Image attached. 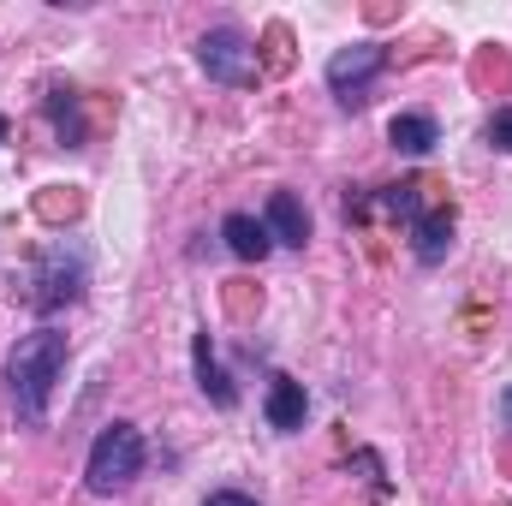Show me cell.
<instances>
[{"label":"cell","instance_id":"9c48e42d","mask_svg":"<svg viewBox=\"0 0 512 506\" xmlns=\"http://www.w3.org/2000/svg\"><path fill=\"white\" fill-rule=\"evenodd\" d=\"M387 143H393V149H405V155H429V149L441 143V131H435V120H429V114H393Z\"/></svg>","mask_w":512,"mask_h":506},{"label":"cell","instance_id":"ba28073f","mask_svg":"<svg viewBox=\"0 0 512 506\" xmlns=\"http://www.w3.org/2000/svg\"><path fill=\"white\" fill-rule=\"evenodd\" d=\"M221 239H227V251L233 256H245V262H262L268 256V227L256 221V215H227V227H221Z\"/></svg>","mask_w":512,"mask_h":506},{"label":"cell","instance_id":"277c9868","mask_svg":"<svg viewBox=\"0 0 512 506\" xmlns=\"http://www.w3.org/2000/svg\"><path fill=\"white\" fill-rule=\"evenodd\" d=\"M387 66V48L382 42H352V48H340L334 60H328V90L346 102V108H358L364 102V90H370V78Z\"/></svg>","mask_w":512,"mask_h":506},{"label":"cell","instance_id":"7c38bea8","mask_svg":"<svg viewBox=\"0 0 512 506\" xmlns=\"http://www.w3.org/2000/svg\"><path fill=\"white\" fill-rule=\"evenodd\" d=\"M382 209L417 227V221H423V185H417V179H399V185H387V191H382Z\"/></svg>","mask_w":512,"mask_h":506},{"label":"cell","instance_id":"2e32d148","mask_svg":"<svg viewBox=\"0 0 512 506\" xmlns=\"http://www.w3.org/2000/svg\"><path fill=\"white\" fill-rule=\"evenodd\" d=\"M0 143H6V114H0Z\"/></svg>","mask_w":512,"mask_h":506},{"label":"cell","instance_id":"4fadbf2b","mask_svg":"<svg viewBox=\"0 0 512 506\" xmlns=\"http://www.w3.org/2000/svg\"><path fill=\"white\" fill-rule=\"evenodd\" d=\"M489 143L512 155V108H495V114H489Z\"/></svg>","mask_w":512,"mask_h":506},{"label":"cell","instance_id":"30bf717a","mask_svg":"<svg viewBox=\"0 0 512 506\" xmlns=\"http://www.w3.org/2000/svg\"><path fill=\"white\" fill-rule=\"evenodd\" d=\"M411 233H417V262H441L447 245H453V215H447V209H435V215H423Z\"/></svg>","mask_w":512,"mask_h":506},{"label":"cell","instance_id":"3957f363","mask_svg":"<svg viewBox=\"0 0 512 506\" xmlns=\"http://www.w3.org/2000/svg\"><path fill=\"white\" fill-rule=\"evenodd\" d=\"M197 60H203V72L209 78H221V84H256V54L251 42L233 30V24H221V30H209L203 42H197Z\"/></svg>","mask_w":512,"mask_h":506},{"label":"cell","instance_id":"7a4b0ae2","mask_svg":"<svg viewBox=\"0 0 512 506\" xmlns=\"http://www.w3.org/2000/svg\"><path fill=\"white\" fill-rule=\"evenodd\" d=\"M137 471H143V435H137L131 423H108V429L96 435V447H90V465H84L90 495H114V489H126Z\"/></svg>","mask_w":512,"mask_h":506},{"label":"cell","instance_id":"8992f818","mask_svg":"<svg viewBox=\"0 0 512 506\" xmlns=\"http://www.w3.org/2000/svg\"><path fill=\"white\" fill-rule=\"evenodd\" d=\"M262 227H268V239H280V245H292V251H304V239H310V215H304V203H298L292 191H274V197H268Z\"/></svg>","mask_w":512,"mask_h":506},{"label":"cell","instance_id":"5bb4252c","mask_svg":"<svg viewBox=\"0 0 512 506\" xmlns=\"http://www.w3.org/2000/svg\"><path fill=\"white\" fill-rule=\"evenodd\" d=\"M203 506H256L251 495H239V489H221V495H209Z\"/></svg>","mask_w":512,"mask_h":506},{"label":"cell","instance_id":"8fae6325","mask_svg":"<svg viewBox=\"0 0 512 506\" xmlns=\"http://www.w3.org/2000/svg\"><path fill=\"white\" fill-rule=\"evenodd\" d=\"M197 387H203V393H209V399H215L221 411H227V405L239 399V393H233V381L221 376V364H215V352H209V334H197Z\"/></svg>","mask_w":512,"mask_h":506},{"label":"cell","instance_id":"52a82bcc","mask_svg":"<svg viewBox=\"0 0 512 506\" xmlns=\"http://www.w3.org/2000/svg\"><path fill=\"white\" fill-rule=\"evenodd\" d=\"M304 411H310V399H304V387H298V381H274V387H268V423H274V429H286V435H292V429H304Z\"/></svg>","mask_w":512,"mask_h":506},{"label":"cell","instance_id":"6da1fadb","mask_svg":"<svg viewBox=\"0 0 512 506\" xmlns=\"http://www.w3.org/2000/svg\"><path fill=\"white\" fill-rule=\"evenodd\" d=\"M60 370H66V334H54V328H36L6 352V387H12V405L24 423L48 417V393H54Z\"/></svg>","mask_w":512,"mask_h":506},{"label":"cell","instance_id":"5b68a950","mask_svg":"<svg viewBox=\"0 0 512 506\" xmlns=\"http://www.w3.org/2000/svg\"><path fill=\"white\" fill-rule=\"evenodd\" d=\"M36 310H60V304H72L78 292H84V256L66 268V245H54V251L42 256V274H36Z\"/></svg>","mask_w":512,"mask_h":506},{"label":"cell","instance_id":"9a60e30c","mask_svg":"<svg viewBox=\"0 0 512 506\" xmlns=\"http://www.w3.org/2000/svg\"><path fill=\"white\" fill-rule=\"evenodd\" d=\"M501 423H507V429H512V387H507V393H501Z\"/></svg>","mask_w":512,"mask_h":506}]
</instances>
